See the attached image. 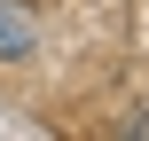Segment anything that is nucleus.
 Returning <instances> with one entry per match:
<instances>
[{
    "label": "nucleus",
    "instance_id": "nucleus-1",
    "mask_svg": "<svg viewBox=\"0 0 149 141\" xmlns=\"http://www.w3.org/2000/svg\"><path fill=\"white\" fill-rule=\"evenodd\" d=\"M31 39H39V31H31V8H24V0H0V63H24Z\"/></svg>",
    "mask_w": 149,
    "mask_h": 141
},
{
    "label": "nucleus",
    "instance_id": "nucleus-2",
    "mask_svg": "<svg viewBox=\"0 0 149 141\" xmlns=\"http://www.w3.org/2000/svg\"><path fill=\"white\" fill-rule=\"evenodd\" d=\"M141 133H149V126H141Z\"/></svg>",
    "mask_w": 149,
    "mask_h": 141
}]
</instances>
